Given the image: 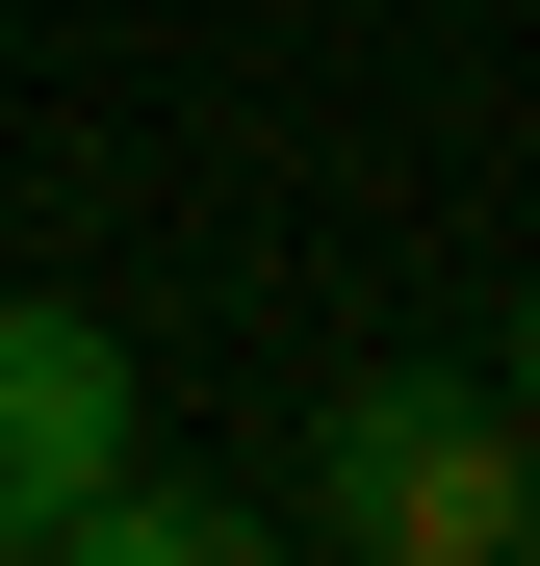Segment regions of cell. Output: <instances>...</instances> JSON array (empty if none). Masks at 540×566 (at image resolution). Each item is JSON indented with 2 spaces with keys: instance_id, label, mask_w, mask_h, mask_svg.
<instances>
[{
  "instance_id": "3957f363",
  "label": "cell",
  "mask_w": 540,
  "mask_h": 566,
  "mask_svg": "<svg viewBox=\"0 0 540 566\" xmlns=\"http://www.w3.org/2000/svg\"><path fill=\"white\" fill-rule=\"evenodd\" d=\"M489 387H515V438H540V283H515V335H489Z\"/></svg>"
},
{
  "instance_id": "7a4b0ae2",
  "label": "cell",
  "mask_w": 540,
  "mask_h": 566,
  "mask_svg": "<svg viewBox=\"0 0 540 566\" xmlns=\"http://www.w3.org/2000/svg\"><path fill=\"white\" fill-rule=\"evenodd\" d=\"M104 463H129V335L27 283V310H0V566H52V515L104 490Z\"/></svg>"
},
{
  "instance_id": "6da1fadb",
  "label": "cell",
  "mask_w": 540,
  "mask_h": 566,
  "mask_svg": "<svg viewBox=\"0 0 540 566\" xmlns=\"http://www.w3.org/2000/svg\"><path fill=\"white\" fill-rule=\"evenodd\" d=\"M284 515L335 566H515L540 541V438H515V387H464V360H360V387H309Z\"/></svg>"
}]
</instances>
